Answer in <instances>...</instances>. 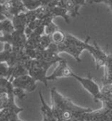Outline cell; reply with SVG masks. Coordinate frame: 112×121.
Masks as SVG:
<instances>
[{"label": "cell", "mask_w": 112, "mask_h": 121, "mask_svg": "<svg viewBox=\"0 0 112 121\" xmlns=\"http://www.w3.org/2000/svg\"><path fill=\"white\" fill-rule=\"evenodd\" d=\"M72 73H73L72 70L68 66L67 60L63 58L60 61L58 62V66L56 67L55 71L52 72V74L48 76L47 80L48 81H55L58 78L72 77Z\"/></svg>", "instance_id": "5"}, {"label": "cell", "mask_w": 112, "mask_h": 121, "mask_svg": "<svg viewBox=\"0 0 112 121\" xmlns=\"http://www.w3.org/2000/svg\"><path fill=\"white\" fill-rule=\"evenodd\" d=\"M51 43H52L51 36L45 34V35H43L41 36L39 44H38V47L37 50H40V51L45 50L49 47Z\"/></svg>", "instance_id": "14"}, {"label": "cell", "mask_w": 112, "mask_h": 121, "mask_svg": "<svg viewBox=\"0 0 112 121\" xmlns=\"http://www.w3.org/2000/svg\"><path fill=\"white\" fill-rule=\"evenodd\" d=\"M39 97H40V101L41 104V114H42V117H47V118L49 119L51 121H57L56 119L55 118V116H54L52 107H49V105L47 104L45 100H44V97L42 96V94H41V91H39Z\"/></svg>", "instance_id": "9"}, {"label": "cell", "mask_w": 112, "mask_h": 121, "mask_svg": "<svg viewBox=\"0 0 112 121\" xmlns=\"http://www.w3.org/2000/svg\"><path fill=\"white\" fill-rule=\"evenodd\" d=\"M73 3L75 4L76 10L79 12V9L81 7L82 5H84L86 3V0H72Z\"/></svg>", "instance_id": "18"}, {"label": "cell", "mask_w": 112, "mask_h": 121, "mask_svg": "<svg viewBox=\"0 0 112 121\" xmlns=\"http://www.w3.org/2000/svg\"><path fill=\"white\" fill-rule=\"evenodd\" d=\"M5 1H6V0H0V3H1V4H3V3H4Z\"/></svg>", "instance_id": "21"}, {"label": "cell", "mask_w": 112, "mask_h": 121, "mask_svg": "<svg viewBox=\"0 0 112 121\" xmlns=\"http://www.w3.org/2000/svg\"><path fill=\"white\" fill-rule=\"evenodd\" d=\"M12 22L13 23L15 30L25 31V28L27 26V20L25 16V12H21L18 15L12 17Z\"/></svg>", "instance_id": "8"}, {"label": "cell", "mask_w": 112, "mask_h": 121, "mask_svg": "<svg viewBox=\"0 0 112 121\" xmlns=\"http://www.w3.org/2000/svg\"><path fill=\"white\" fill-rule=\"evenodd\" d=\"M12 93H13L14 96L18 97L19 100H25L27 97V95L25 94V91L20 87H13Z\"/></svg>", "instance_id": "15"}, {"label": "cell", "mask_w": 112, "mask_h": 121, "mask_svg": "<svg viewBox=\"0 0 112 121\" xmlns=\"http://www.w3.org/2000/svg\"><path fill=\"white\" fill-rule=\"evenodd\" d=\"M15 31V28L12 19L5 18L2 21V34H12Z\"/></svg>", "instance_id": "12"}, {"label": "cell", "mask_w": 112, "mask_h": 121, "mask_svg": "<svg viewBox=\"0 0 112 121\" xmlns=\"http://www.w3.org/2000/svg\"><path fill=\"white\" fill-rule=\"evenodd\" d=\"M52 1L53 0H40L41 5L42 6H48Z\"/></svg>", "instance_id": "19"}, {"label": "cell", "mask_w": 112, "mask_h": 121, "mask_svg": "<svg viewBox=\"0 0 112 121\" xmlns=\"http://www.w3.org/2000/svg\"><path fill=\"white\" fill-rule=\"evenodd\" d=\"M52 65H53L49 62L38 59H32L31 66L28 69V74L31 76L36 81L43 83L46 87H48L47 71Z\"/></svg>", "instance_id": "2"}, {"label": "cell", "mask_w": 112, "mask_h": 121, "mask_svg": "<svg viewBox=\"0 0 112 121\" xmlns=\"http://www.w3.org/2000/svg\"><path fill=\"white\" fill-rule=\"evenodd\" d=\"M90 37L88 36L85 41H81L71 34L66 33V39L63 43L58 44V52H65L72 55L78 62H81V56L83 51L87 49Z\"/></svg>", "instance_id": "1"}, {"label": "cell", "mask_w": 112, "mask_h": 121, "mask_svg": "<svg viewBox=\"0 0 112 121\" xmlns=\"http://www.w3.org/2000/svg\"><path fill=\"white\" fill-rule=\"evenodd\" d=\"M12 83L14 87H20L28 92H33L37 87L36 81L28 74L13 79Z\"/></svg>", "instance_id": "6"}, {"label": "cell", "mask_w": 112, "mask_h": 121, "mask_svg": "<svg viewBox=\"0 0 112 121\" xmlns=\"http://www.w3.org/2000/svg\"><path fill=\"white\" fill-rule=\"evenodd\" d=\"M59 28H58L57 25L52 22L45 26V34L48 35H52L55 31H56Z\"/></svg>", "instance_id": "16"}, {"label": "cell", "mask_w": 112, "mask_h": 121, "mask_svg": "<svg viewBox=\"0 0 112 121\" xmlns=\"http://www.w3.org/2000/svg\"><path fill=\"white\" fill-rule=\"evenodd\" d=\"M72 78H74L81 84L82 87L93 97L95 102L99 101L101 97V89L98 84L93 80L90 74H88L86 78H83L79 75H77L73 72Z\"/></svg>", "instance_id": "3"}, {"label": "cell", "mask_w": 112, "mask_h": 121, "mask_svg": "<svg viewBox=\"0 0 112 121\" xmlns=\"http://www.w3.org/2000/svg\"><path fill=\"white\" fill-rule=\"evenodd\" d=\"M107 5L109 6V8L111 9V10H112V0H108Z\"/></svg>", "instance_id": "20"}, {"label": "cell", "mask_w": 112, "mask_h": 121, "mask_svg": "<svg viewBox=\"0 0 112 121\" xmlns=\"http://www.w3.org/2000/svg\"><path fill=\"white\" fill-rule=\"evenodd\" d=\"M9 102V94L6 92L0 93V110H2L7 107Z\"/></svg>", "instance_id": "17"}, {"label": "cell", "mask_w": 112, "mask_h": 121, "mask_svg": "<svg viewBox=\"0 0 112 121\" xmlns=\"http://www.w3.org/2000/svg\"><path fill=\"white\" fill-rule=\"evenodd\" d=\"M51 12H52V15H53L54 18L60 16L64 18V20L65 21L66 23H69L70 22L69 12L65 8H63V7H61V6L57 5L55 7L51 9Z\"/></svg>", "instance_id": "10"}, {"label": "cell", "mask_w": 112, "mask_h": 121, "mask_svg": "<svg viewBox=\"0 0 112 121\" xmlns=\"http://www.w3.org/2000/svg\"><path fill=\"white\" fill-rule=\"evenodd\" d=\"M104 68V74L102 80L103 85L111 84H112V54L108 55V58Z\"/></svg>", "instance_id": "7"}, {"label": "cell", "mask_w": 112, "mask_h": 121, "mask_svg": "<svg viewBox=\"0 0 112 121\" xmlns=\"http://www.w3.org/2000/svg\"><path fill=\"white\" fill-rule=\"evenodd\" d=\"M51 39H52V42L55 43L56 44H60L63 43L66 39V33L64 32L62 30H57L55 31L52 35H51Z\"/></svg>", "instance_id": "11"}, {"label": "cell", "mask_w": 112, "mask_h": 121, "mask_svg": "<svg viewBox=\"0 0 112 121\" xmlns=\"http://www.w3.org/2000/svg\"><path fill=\"white\" fill-rule=\"evenodd\" d=\"M25 9L28 11L36 10L41 6L40 0H22Z\"/></svg>", "instance_id": "13"}, {"label": "cell", "mask_w": 112, "mask_h": 121, "mask_svg": "<svg viewBox=\"0 0 112 121\" xmlns=\"http://www.w3.org/2000/svg\"><path fill=\"white\" fill-rule=\"evenodd\" d=\"M86 50L93 57L97 71L104 66L108 58V55L105 53L104 51H103L99 47L98 44L96 43V41H94L92 44L88 43Z\"/></svg>", "instance_id": "4"}]
</instances>
